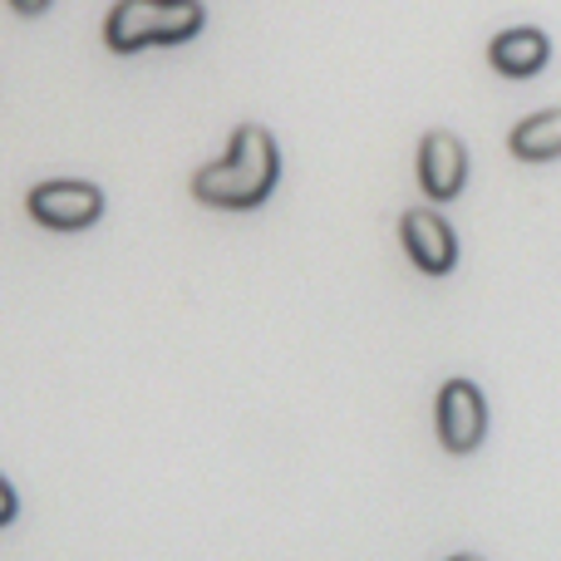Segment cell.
Returning a JSON list of instances; mask_svg holds the SVG:
<instances>
[{"label":"cell","instance_id":"obj_11","mask_svg":"<svg viewBox=\"0 0 561 561\" xmlns=\"http://www.w3.org/2000/svg\"><path fill=\"white\" fill-rule=\"evenodd\" d=\"M448 561H483V557H473V552H463V557H448Z\"/></svg>","mask_w":561,"mask_h":561},{"label":"cell","instance_id":"obj_9","mask_svg":"<svg viewBox=\"0 0 561 561\" xmlns=\"http://www.w3.org/2000/svg\"><path fill=\"white\" fill-rule=\"evenodd\" d=\"M20 517V497H15V488H10V478L0 473V527H10Z\"/></svg>","mask_w":561,"mask_h":561},{"label":"cell","instance_id":"obj_4","mask_svg":"<svg viewBox=\"0 0 561 561\" xmlns=\"http://www.w3.org/2000/svg\"><path fill=\"white\" fill-rule=\"evenodd\" d=\"M434 428H438V444L444 454L468 458L483 448L488 438V399L473 379H444L434 399Z\"/></svg>","mask_w":561,"mask_h":561},{"label":"cell","instance_id":"obj_2","mask_svg":"<svg viewBox=\"0 0 561 561\" xmlns=\"http://www.w3.org/2000/svg\"><path fill=\"white\" fill-rule=\"evenodd\" d=\"M207 25L203 0H114L104 15L108 55H144L197 39Z\"/></svg>","mask_w":561,"mask_h":561},{"label":"cell","instance_id":"obj_7","mask_svg":"<svg viewBox=\"0 0 561 561\" xmlns=\"http://www.w3.org/2000/svg\"><path fill=\"white\" fill-rule=\"evenodd\" d=\"M547 59H552V39H547L537 25H513V30H503V35L488 39V65H493L503 79L542 75Z\"/></svg>","mask_w":561,"mask_h":561},{"label":"cell","instance_id":"obj_3","mask_svg":"<svg viewBox=\"0 0 561 561\" xmlns=\"http://www.w3.org/2000/svg\"><path fill=\"white\" fill-rule=\"evenodd\" d=\"M104 187L89 178H45L25 193L30 222H39L45 232H89L104 217Z\"/></svg>","mask_w":561,"mask_h":561},{"label":"cell","instance_id":"obj_1","mask_svg":"<svg viewBox=\"0 0 561 561\" xmlns=\"http://www.w3.org/2000/svg\"><path fill=\"white\" fill-rule=\"evenodd\" d=\"M280 183V144L272 128L262 124H237L227 148L203 163L187 183L197 207H213V213H256V207L272 203Z\"/></svg>","mask_w":561,"mask_h":561},{"label":"cell","instance_id":"obj_10","mask_svg":"<svg viewBox=\"0 0 561 561\" xmlns=\"http://www.w3.org/2000/svg\"><path fill=\"white\" fill-rule=\"evenodd\" d=\"M55 5V0H10V10L15 15H25V20H35V15H45V10Z\"/></svg>","mask_w":561,"mask_h":561},{"label":"cell","instance_id":"obj_5","mask_svg":"<svg viewBox=\"0 0 561 561\" xmlns=\"http://www.w3.org/2000/svg\"><path fill=\"white\" fill-rule=\"evenodd\" d=\"M414 173H419V187H424L428 203H454V197L468 187V148H463V138L448 134V128H428V134L419 138Z\"/></svg>","mask_w":561,"mask_h":561},{"label":"cell","instance_id":"obj_6","mask_svg":"<svg viewBox=\"0 0 561 561\" xmlns=\"http://www.w3.org/2000/svg\"><path fill=\"white\" fill-rule=\"evenodd\" d=\"M399 247L424 276H448L458 266V237L434 207H409L399 217Z\"/></svg>","mask_w":561,"mask_h":561},{"label":"cell","instance_id":"obj_8","mask_svg":"<svg viewBox=\"0 0 561 561\" xmlns=\"http://www.w3.org/2000/svg\"><path fill=\"white\" fill-rule=\"evenodd\" d=\"M507 153H513L517 163H552V158H561V108L527 114L523 124L507 134Z\"/></svg>","mask_w":561,"mask_h":561}]
</instances>
